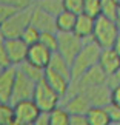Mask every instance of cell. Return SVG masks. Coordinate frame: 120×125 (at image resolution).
Listing matches in <instances>:
<instances>
[{"mask_svg": "<svg viewBox=\"0 0 120 125\" xmlns=\"http://www.w3.org/2000/svg\"><path fill=\"white\" fill-rule=\"evenodd\" d=\"M100 48L92 39L86 40L82 46V50L75 59L71 63V71H73V80L79 79L82 74H85L89 68L99 63V56H100Z\"/></svg>", "mask_w": 120, "mask_h": 125, "instance_id": "obj_1", "label": "cell"}, {"mask_svg": "<svg viewBox=\"0 0 120 125\" xmlns=\"http://www.w3.org/2000/svg\"><path fill=\"white\" fill-rule=\"evenodd\" d=\"M31 12H32V6L14 11L11 16H8L0 23V36H2L3 39L22 37L23 31H25L26 26L31 23Z\"/></svg>", "mask_w": 120, "mask_h": 125, "instance_id": "obj_2", "label": "cell"}, {"mask_svg": "<svg viewBox=\"0 0 120 125\" xmlns=\"http://www.w3.org/2000/svg\"><path fill=\"white\" fill-rule=\"evenodd\" d=\"M119 32H120V30L114 19L106 17V16H99L94 23L92 40L100 48H112Z\"/></svg>", "mask_w": 120, "mask_h": 125, "instance_id": "obj_3", "label": "cell"}, {"mask_svg": "<svg viewBox=\"0 0 120 125\" xmlns=\"http://www.w3.org/2000/svg\"><path fill=\"white\" fill-rule=\"evenodd\" d=\"M32 100L36 102V105L39 107L40 111L43 113H49L51 110L57 108L59 105H62V96L57 93L54 88H51V85L46 82L45 79H42L40 82L36 83L34 96Z\"/></svg>", "mask_w": 120, "mask_h": 125, "instance_id": "obj_4", "label": "cell"}, {"mask_svg": "<svg viewBox=\"0 0 120 125\" xmlns=\"http://www.w3.org/2000/svg\"><path fill=\"white\" fill-rule=\"evenodd\" d=\"M57 37H59L57 52H59L60 56H63L69 63H73L75 56L80 52L85 40L80 39L74 31H71V32H57Z\"/></svg>", "mask_w": 120, "mask_h": 125, "instance_id": "obj_5", "label": "cell"}, {"mask_svg": "<svg viewBox=\"0 0 120 125\" xmlns=\"http://www.w3.org/2000/svg\"><path fill=\"white\" fill-rule=\"evenodd\" d=\"M34 90H36V82L31 80L28 76H25L20 70L17 68V76H16V83H14L11 104L20 102V100L32 99V96H34Z\"/></svg>", "mask_w": 120, "mask_h": 125, "instance_id": "obj_6", "label": "cell"}, {"mask_svg": "<svg viewBox=\"0 0 120 125\" xmlns=\"http://www.w3.org/2000/svg\"><path fill=\"white\" fill-rule=\"evenodd\" d=\"M12 107H14V119H17L22 124H28V125L34 124V121L42 113L32 99L16 102V104H12Z\"/></svg>", "mask_w": 120, "mask_h": 125, "instance_id": "obj_7", "label": "cell"}, {"mask_svg": "<svg viewBox=\"0 0 120 125\" xmlns=\"http://www.w3.org/2000/svg\"><path fill=\"white\" fill-rule=\"evenodd\" d=\"M5 45H6V52L9 57V62L14 66H18L20 63L26 60L29 45L25 43L22 37H16V39H5Z\"/></svg>", "mask_w": 120, "mask_h": 125, "instance_id": "obj_8", "label": "cell"}, {"mask_svg": "<svg viewBox=\"0 0 120 125\" xmlns=\"http://www.w3.org/2000/svg\"><path fill=\"white\" fill-rule=\"evenodd\" d=\"M82 93H85V96L88 97L91 107H108V105H111V88L108 86V83L89 86Z\"/></svg>", "mask_w": 120, "mask_h": 125, "instance_id": "obj_9", "label": "cell"}, {"mask_svg": "<svg viewBox=\"0 0 120 125\" xmlns=\"http://www.w3.org/2000/svg\"><path fill=\"white\" fill-rule=\"evenodd\" d=\"M17 76V66H6L0 71V102H11L14 83Z\"/></svg>", "mask_w": 120, "mask_h": 125, "instance_id": "obj_10", "label": "cell"}, {"mask_svg": "<svg viewBox=\"0 0 120 125\" xmlns=\"http://www.w3.org/2000/svg\"><path fill=\"white\" fill-rule=\"evenodd\" d=\"M62 105L68 110L69 114H86L88 110L91 108V104L85 93L77 91V93H71L62 100Z\"/></svg>", "mask_w": 120, "mask_h": 125, "instance_id": "obj_11", "label": "cell"}, {"mask_svg": "<svg viewBox=\"0 0 120 125\" xmlns=\"http://www.w3.org/2000/svg\"><path fill=\"white\" fill-rule=\"evenodd\" d=\"M51 57H52V51H49L45 45H42L40 42H37V43L29 46L26 60L32 65L39 66V68L46 70L48 65H49V62H51Z\"/></svg>", "mask_w": 120, "mask_h": 125, "instance_id": "obj_12", "label": "cell"}, {"mask_svg": "<svg viewBox=\"0 0 120 125\" xmlns=\"http://www.w3.org/2000/svg\"><path fill=\"white\" fill-rule=\"evenodd\" d=\"M31 25L36 26L40 32L43 31H57L55 30V17L52 14L46 12L45 9H42L39 6H32L31 12Z\"/></svg>", "mask_w": 120, "mask_h": 125, "instance_id": "obj_13", "label": "cell"}, {"mask_svg": "<svg viewBox=\"0 0 120 125\" xmlns=\"http://www.w3.org/2000/svg\"><path fill=\"white\" fill-rule=\"evenodd\" d=\"M99 66L106 76L116 73L117 70H120V54L114 48H102L99 56Z\"/></svg>", "mask_w": 120, "mask_h": 125, "instance_id": "obj_14", "label": "cell"}, {"mask_svg": "<svg viewBox=\"0 0 120 125\" xmlns=\"http://www.w3.org/2000/svg\"><path fill=\"white\" fill-rule=\"evenodd\" d=\"M45 80L51 85V88H54L57 93L62 96V99L66 97V94H68V91L71 88V82H73V80L68 79L66 76L57 73V71L51 70V68L45 70Z\"/></svg>", "mask_w": 120, "mask_h": 125, "instance_id": "obj_15", "label": "cell"}, {"mask_svg": "<svg viewBox=\"0 0 120 125\" xmlns=\"http://www.w3.org/2000/svg\"><path fill=\"white\" fill-rule=\"evenodd\" d=\"M94 23H95L94 17H91L88 14H85V12H80V14H77L74 32L80 37V39H83L85 42L91 40L92 39V32H94Z\"/></svg>", "mask_w": 120, "mask_h": 125, "instance_id": "obj_16", "label": "cell"}, {"mask_svg": "<svg viewBox=\"0 0 120 125\" xmlns=\"http://www.w3.org/2000/svg\"><path fill=\"white\" fill-rule=\"evenodd\" d=\"M88 125H112L111 113L108 107H91L86 113Z\"/></svg>", "mask_w": 120, "mask_h": 125, "instance_id": "obj_17", "label": "cell"}, {"mask_svg": "<svg viewBox=\"0 0 120 125\" xmlns=\"http://www.w3.org/2000/svg\"><path fill=\"white\" fill-rule=\"evenodd\" d=\"M75 20H77V14L71 12V11H60L55 16V30L57 32H71L74 31Z\"/></svg>", "mask_w": 120, "mask_h": 125, "instance_id": "obj_18", "label": "cell"}, {"mask_svg": "<svg viewBox=\"0 0 120 125\" xmlns=\"http://www.w3.org/2000/svg\"><path fill=\"white\" fill-rule=\"evenodd\" d=\"M48 68L54 70V71H57V73L63 74V76H66L68 79L73 80V71H71V63L65 59L63 56H60L59 52H52V57H51V62H49V65H48Z\"/></svg>", "mask_w": 120, "mask_h": 125, "instance_id": "obj_19", "label": "cell"}, {"mask_svg": "<svg viewBox=\"0 0 120 125\" xmlns=\"http://www.w3.org/2000/svg\"><path fill=\"white\" fill-rule=\"evenodd\" d=\"M48 116H49V125H69L71 121V114L63 105H59L57 108L51 110Z\"/></svg>", "mask_w": 120, "mask_h": 125, "instance_id": "obj_20", "label": "cell"}, {"mask_svg": "<svg viewBox=\"0 0 120 125\" xmlns=\"http://www.w3.org/2000/svg\"><path fill=\"white\" fill-rule=\"evenodd\" d=\"M17 68L20 70L25 76H28L31 80H34L36 83L40 82L42 79H45V70L39 68V66H36V65H32V63H29L28 60H25L23 63H20Z\"/></svg>", "mask_w": 120, "mask_h": 125, "instance_id": "obj_21", "label": "cell"}, {"mask_svg": "<svg viewBox=\"0 0 120 125\" xmlns=\"http://www.w3.org/2000/svg\"><path fill=\"white\" fill-rule=\"evenodd\" d=\"M36 6L45 9L46 12L57 16L60 11H63V2L62 0H36Z\"/></svg>", "mask_w": 120, "mask_h": 125, "instance_id": "obj_22", "label": "cell"}, {"mask_svg": "<svg viewBox=\"0 0 120 125\" xmlns=\"http://www.w3.org/2000/svg\"><path fill=\"white\" fill-rule=\"evenodd\" d=\"M42 45H45L49 51L57 52V46H59V37H57V31H43L40 32V40Z\"/></svg>", "mask_w": 120, "mask_h": 125, "instance_id": "obj_23", "label": "cell"}, {"mask_svg": "<svg viewBox=\"0 0 120 125\" xmlns=\"http://www.w3.org/2000/svg\"><path fill=\"white\" fill-rule=\"evenodd\" d=\"M83 12L94 19L102 16V0H83Z\"/></svg>", "mask_w": 120, "mask_h": 125, "instance_id": "obj_24", "label": "cell"}, {"mask_svg": "<svg viewBox=\"0 0 120 125\" xmlns=\"http://www.w3.org/2000/svg\"><path fill=\"white\" fill-rule=\"evenodd\" d=\"M14 119V107L11 102H0V125H8Z\"/></svg>", "mask_w": 120, "mask_h": 125, "instance_id": "obj_25", "label": "cell"}, {"mask_svg": "<svg viewBox=\"0 0 120 125\" xmlns=\"http://www.w3.org/2000/svg\"><path fill=\"white\" fill-rule=\"evenodd\" d=\"M22 39L25 40V43H28V45L31 46V45H34V43H37V42L40 40V31L29 23V25L26 26V30L23 31Z\"/></svg>", "mask_w": 120, "mask_h": 125, "instance_id": "obj_26", "label": "cell"}, {"mask_svg": "<svg viewBox=\"0 0 120 125\" xmlns=\"http://www.w3.org/2000/svg\"><path fill=\"white\" fill-rule=\"evenodd\" d=\"M117 11H119V6L114 0H102V16L116 19Z\"/></svg>", "mask_w": 120, "mask_h": 125, "instance_id": "obj_27", "label": "cell"}, {"mask_svg": "<svg viewBox=\"0 0 120 125\" xmlns=\"http://www.w3.org/2000/svg\"><path fill=\"white\" fill-rule=\"evenodd\" d=\"M0 3L12 6L16 9H25V8H31L36 5V0H0Z\"/></svg>", "mask_w": 120, "mask_h": 125, "instance_id": "obj_28", "label": "cell"}, {"mask_svg": "<svg viewBox=\"0 0 120 125\" xmlns=\"http://www.w3.org/2000/svg\"><path fill=\"white\" fill-rule=\"evenodd\" d=\"M63 2V9L71 11L74 14L83 12V0H62Z\"/></svg>", "mask_w": 120, "mask_h": 125, "instance_id": "obj_29", "label": "cell"}, {"mask_svg": "<svg viewBox=\"0 0 120 125\" xmlns=\"http://www.w3.org/2000/svg\"><path fill=\"white\" fill-rule=\"evenodd\" d=\"M0 66L2 68H6V66H11V62H9L8 52H6V45H5V39L0 36Z\"/></svg>", "mask_w": 120, "mask_h": 125, "instance_id": "obj_30", "label": "cell"}, {"mask_svg": "<svg viewBox=\"0 0 120 125\" xmlns=\"http://www.w3.org/2000/svg\"><path fill=\"white\" fill-rule=\"evenodd\" d=\"M106 83H108L109 88H114V86H119L120 85V70H117L116 73H112V74L108 76Z\"/></svg>", "mask_w": 120, "mask_h": 125, "instance_id": "obj_31", "label": "cell"}, {"mask_svg": "<svg viewBox=\"0 0 120 125\" xmlns=\"http://www.w3.org/2000/svg\"><path fill=\"white\" fill-rule=\"evenodd\" d=\"M111 105L120 108V85L111 88Z\"/></svg>", "mask_w": 120, "mask_h": 125, "instance_id": "obj_32", "label": "cell"}, {"mask_svg": "<svg viewBox=\"0 0 120 125\" xmlns=\"http://www.w3.org/2000/svg\"><path fill=\"white\" fill-rule=\"evenodd\" d=\"M69 125H88L86 114H71Z\"/></svg>", "mask_w": 120, "mask_h": 125, "instance_id": "obj_33", "label": "cell"}, {"mask_svg": "<svg viewBox=\"0 0 120 125\" xmlns=\"http://www.w3.org/2000/svg\"><path fill=\"white\" fill-rule=\"evenodd\" d=\"M109 113H111L112 124L120 125V108H119V107H112V105H109Z\"/></svg>", "mask_w": 120, "mask_h": 125, "instance_id": "obj_34", "label": "cell"}, {"mask_svg": "<svg viewBox=\"0 0 120 125\" xmlns=\"http://www.w3.org/2000/svg\"><path fill=\"white\" fill-rule=\"evenodd\" d=\"M32 125H49V116H48V113H43L42 111Z\"/></svg>", "mask_w": 120, "mask_h": 125, "instance_id": "obj_35", "label": "cell"}, {"mask_svg": "<svg viewBox=\"0 0 120 125\" xmlns=\"http://www.w3.org/2000/svg\"><path fill=\"white\" fill-rule=\"evenodd\" d=\"M112 48L120 54V32H119V36H117V39H116V43H114V46H112Z\"/></svg>", "mask_w": 120, "mask_h": 125, "instance_id": "obj_36", "label": "cell"}, {"mask_svg": "<svg viewBox=\"0 0 120 125\" xmlns=\"http://www.w3.org/2000/svg\"><path fill=\"white\" fill-rule=\"evenodd\" d=\"M116 23H117V26H119V30H120V8H119V11H117V16H116Z\"/></svg>", "mask_w": 120, "mask_h": 125, "instance_id": "obj_37", "label": "cell"}, {"mask_svg": "<svg viewBox=\"0 0 120 125\" xmlns=\"http://www.w3.org/2000/svg\"><path fill=\"white\" fill-rule=\"evenodd\" d=\"M8 125H28V124H22V122H18V121H17V119H12V121H11V122H9Z\"/></svg>", "mask_w": 120, "mask_h": 125, "instance_id": "obj_38", "label": "cell"}, {"mask_svg": "<svg viewBox=\"0 0 120 125\" xmlns=\"http://www.w3.org/2000/svg\"><path fill=\"white\" fill-rule=\"evenodd\" d=\"M114 2H116V3H117V6L120 8V0H114Z\"/></svg>", "mask_w": 120, "mask_h": 125, "instance_id": "obj_39", "label": "cell"}, {"mask_svg": "<svg viewBox=\"0 0 120 125\" xmlns=\"http://www.w3.org/2000/svg\"><path fill=\"white\" fill-rule=\"evenodd\" d=\"M0 71H2V66H0Z\"/></svg>", "mask_w": 120, "mask_h": 125, "instance_id": "obj_40", "label": "cell"}, {"mask_svg": "<svg viewBox=\"0 0 120 125\" xmlns=\"http://www.w3.org/2000/svg\"><path fill=\"white\" fill-rule=\"evenodd\" d=\"M112 125H116V124H112Z\"/></svg>", "mask_w": 120, "mask_h": 125, "instance_id": "obj_41", "label": "cell"}]
</instances>
